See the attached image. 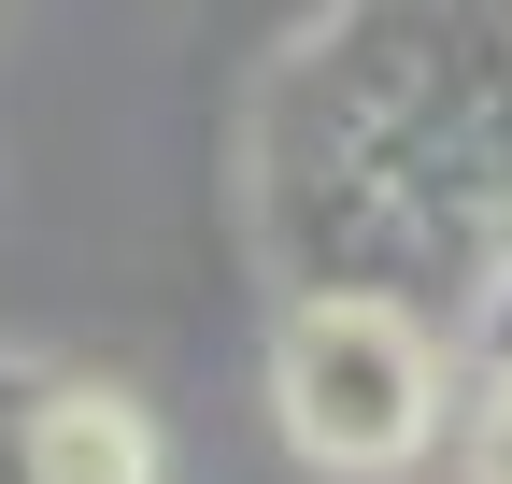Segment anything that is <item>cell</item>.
<instances>
[{"mask_svg": "<svg viewBox=\"0 0 512 484\" xmlns=\"http://www.w3.org/2000/svg\"><path fill=\"white\" fill-rule=\"evenodd\" d=\"M256 242L470 342L512 271V0H328L256 86Z\"/></svg>", "mask_w": 512, "mask_h": 484, "instance_id": "cell-1", "label": "cell"}, {"mask_svg": "<svg viewBox=\"0 0 512 484\" xmlns=\"http://www.w3.org/2000/svg\"><path fill=\"white\" fill-rule=\"evenodd\" d=\"M441 371H456V342L427 314L356 299V285H299L285 342H271V413L313 470H399L441 428Z\"/></svg>", "mask_w": 512, "mask_h": 484, "instance_id": "cell-2", "label": "cell"}, {"mask_svg": "<svg viewBox=\"0 0 512 484\" xmlns=\"http://www.w3.org/2000/svg\"><path fill=\"white\" fill-rule=\"evenodd\" d=\"M0 484H57V385L0 356Z\"/></svg>", "mask_w": 512, "mask_h": 484, "instance_id": "cell-3", "label": "cell"}, {"mask_svg": "<svg viewBox=\"0 0 512 484\" xmlns=\"http://www.w3.org/2000/svg\"><path fill=\"white\" fill-rule=\"evenodd\" d=\"M470 484H512V356L484 371V413H470Z\"/></svg>", "mask_w": 512, "mask_h": 484, "instance_id": "cell-4", "label": "cell"}, {"mask_svg": "<svg viewBox=\"0 0 512 484\" xmlns=\"http://www.w3.org/2000/svg\"><path fill=\"white\" fill-rule=\"evenodd\" d=\"M470 356H484V371L512 356V271H498V299H484V328H470Z\"/></svg>", "mask_w": 512, "mask_h": 484, "instance_id": "cell-5", "label": "cell"}]
</instances>
